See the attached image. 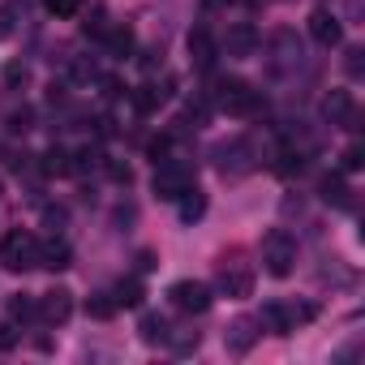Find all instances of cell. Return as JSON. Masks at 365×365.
Wrapping results in <instances>:
<instances>
[{
  "label": "cell",
  "instance_id": "25",
  "mask_svg": "<svg viewBox=\"0 0 365 365\" xmlns=\"http://www.w3.org/2000/svg\"><path fill=\"white\" fill-rule=\"evenodd\" d=\"M43 9L52 18H78L82 14V0H43Z\"/></svg>",
  "mask_w": 365,
  "mask_h": 365
},
{
  "label": "cell",
  "instance_id": "21",
  "mask_svg": "<svg viewBox=\"0 0 365 365\" xmlns=\"http://www.w3.org/2000/svg\"><path fill=\"white\" fill-rule=\"evenodd\" d=\"M9 318H14V322H35V318H39V297L18 292V297L9 301Z\"/></svg>",
  "mask_w": 365,
  "mask_h": 365
},
{
  "label": "cell",
  "instance_id": "16",
  "mask_svg": "<svg viewBox=\"0 0 365 365\" xmlns=\"http://www.w3.org/2000/svg\"><path fill=\"white\" fill-rule=\"evenodd\" d=\"M163 99H168V86H155V82H146V86H138V91H133V108H138L142 116L159 112V108H163Z\"/></svg>",
  "mask_w": 365,
  "mask_h": 365
},
{
  "label": "cell",
  "instance_id": "17",
  "mask_svg": "<svg viewBox=\"0 0 365 365\" xmlns=\"http://www.w3.org/2000/svg\"><path fill=\"white\" fill-rule=\"evenodd\" d=\"M176 207H180V220H185V224H194V220H202V215H207V194L190 185L185 194L176 198Z\"/></svg>",
  "mask_w": 365,
  "mask_h": 365
},
{
  "label": "cell",
  "instance_id": "8",
  "mask_svg": "<svg viewBox=\"0 0 365 365\" xmlns=\"http://www.w3.org/2000/svg\"><path fill=\"white\" fill-rule=\"evenodd\" d=\"M309 35H314L318 48H339L344 43V26H339V18L331 9H314L309 14Z\"/></svg>",
  "mask_w": 365,
  "mask_h": 365
},
{
  "label": "cell",
  "instance_id": "20",
  "mask_svg": "<svg viewBox=\"0 0 365 365\" xmlns=\"http://www.w3.org/2000/svg\"><path fill=\"white\" fill-rule=\"evenodd\" d=\"M142 297H146V292H142V279H120V284L112 288V301H116V305H125V309H138V305H142Z\"/></svg>",
  "mask_w": 365,
  "mask_h": 365
},
{
  "label": "cell",
  "instance_id": "33",
  "mask_svg": "<svg viewBox=\"0 0 365 365\" xmlns=\"http://www.w3.org/2000/svg\"><path fill=\"white\" fill-rule=\"evenodd\" d=\"M5 82H9V86H26V82H31V69H26V65H9V69H5Z\"/></svg>",
  "mask_w": 365,
  "mask_h": 365
},
{
  "label": "cell",
  "instance_id": "14",
  "mask_svg": "<svg viewBox=\"0 0 365 365\" xmlns=\"http://www.w3.org/2000/svg\"><path fill=\"white\" fill-rule=\"evenodd\" d=\"M39 267H48V271H65V267H73V250H69L61 237L39 241Z\"/></svg>",
  "mask_w": 365,
  "mask_h": 365
},
{
  "label": "cell",
  "instance_id": "22",
  "mask_svg": "<svg viewBox=\"0 0 365 365\" xmlns=\"http://www.w3.org/2000/svg\"><path fill=\"white\" fill-rule=\"evenodd\" d=\"M103 43H108V52H112V56H129L138 39H133V31H129V26H112V31L103 35Z\"/></svg>",
  "mask_w": 365,
  "mask_h": 365
},
{
  "label": "cell",
  "instance_id": "27",
  "mask_svg": "<svg viewBox=\"0 0 365 365\" xmlns=\"http://www.w3.org/2000/svg\"><path fill=\"white\" fill-rule=\"evenodd\" d=\"M31 129H35V112H31V108L9 112V133H31Z\"/></svg>",
  "mask_w": 365,
  "mask_h": 365
},
{
  "label": "cell",
  "instance_id": "11",
  "mask_svg": "<svg viewBox=\"0 0 365 365\" xmlns=\"http://www.w3.org/2000/svg\"><path fill=\"white\" fill-rule=\"evenodd\" d=\"M190 61H194V69H215V61H220V43L211 39V31L207 26H198V31H190Z\"/></svg>",
  "mask_w": 365,
  "mask_h": 365
},
{
  "label": "cell",
  "instance_id": "31",
  "mask_svg": "<svg viewBox=\"0 0 365 365\" xmlns=\"http://www.w3.org/2000/svg\"><path fill=\"white\" fill-rule=\"evenodd\" d=\"M65 220H69V215H65V207H43V224H48L52 232H61V228H65Z\"/></svg>",
  "mask_w": 365,
  "mask_h": 365
},
{
  "label": "cell",
  "instance_id": "10",
  "mask_svg": "<svg viewBox=\"0 0 365 365\" xmlns=\"http://www.w3.org/2000/svg\"><path fill=\"white\" fill-rule=\"evenodd\" d=\"M69 314H73V292L69 288H52V292L39 297V318L43 322L61 327V322H69Z\"/></svg>",
  "mask_w": 365,
  "mask_h": 365
},
{
  "label": "cell",
  "instance_id": "34",
  "mask_svg": "<svg viewBox=\"0 0 365 365\" xmlns=\"http://www.w3.org/2000/svg\"><path fill=\"white\" fill-rule=\"evenodd\" d=\"M99 91H103V99H120V95H125L120 78H99Z\"/></svg>",
  "mask_w": 365,
  "mask_h": 365
},
{
  "label": "cell",
  "instance_id": "2",
  "mask_svg": "<svg viewBox=\"0 0 365 365\" xmlns=\"http://www.w3.org/2000/svg\"><path fill=\"white\" fill-rule=\"evenodd\" d=\"M215 103H220L228 116H254V112L262 108V95H258L250 82H241V78H220V82H215Z\"/></svg>",
  "mask_w": 365,
  "mask_h": 365
},
{
  "label": "cell",
  "instance_id": "29",
  "mask_svg": "<svg viewBox=\"0 0 365 365\" xmlns=\"http://www.w3.org/2000/svg\"><path fill=\"white\" fill-rule=\"evenodd\" d=\"M361 163H365V150H361V146L352 142V146H348V150L339 155V168H344V172H361Z\"/></svg>",
  "mask_w": 365,
  "mask_h": 365
},
{
  "label": "cell",
  "instance_id": "7",
  "mask_svg": "<svg viewBox=\"0 0 365 365\" xmlns=\"http://www.w3.org/2000/svg\"><path fill=\"white\" fill-rule=\"evenodd\" d=\"M215 155H220V172H224V176H245V172L254 168V150H250V142H245V138L224 142Z\"/></svg>",
  "mask_w": 365,
  "mask_h": 365
},
{
  "label": "cell",
  "instance_id": "18",
  "mask_svg": "<svg viewBox=\"0 0 365 365\" xmlns=\"http://www.w3.org/2000/svg\"><path fill=\"white\" fill-rule=\"evenodd\" d=\"M138 335H142L146 344H168L172 327H168V318H163V314H142V322H138Z\"/></svg>",
  "mask_w": 365,
  "mask_h": 365
},
{
  "label": "cell",
  "instance_id": "26",
  "mask_svg": "<svg viewBox=\"0 0 365 365\" xmlns=\"http://www.w3.org/2000/svg\"><path fill=\"white\" fill-rule=\"evenodd\" d=\"M168 344H172V348H176L180 356H185V352H194V348L202 344V335H198V331H180V335L172 331V335H168Z\"/></svg>",
  "mask_w": 365,
  "mask_h": 365
},
{
  "label": "cell",
  "instance_id": "37",
  "mask_svg": "<svg viewBox=\"0 0 365 365\" xmlns=\"http://www.w3.org/2000/svg\"><path fill=\"white\" fill-rule=\"evenodd\" d=\"M168 146H172L168 138H155V142H150L146 150H150V159H155V163H163V159H168Z\"/></svg>",
  "mask_w": 365,
  "mask_h": 365
},
{
  "label": "cell",
  "instance_id": "23",
  "mask_svg": "<svg viewBox=\"0 0 365 365\" xmlns=\"http://www.w3.org/2000/svg\"><path fill=\"white\" fill-rule=\"evenodd\" d=\"M262 322H267L275 335H288V331H292V322H288V309H284V305H262Z\"/></svg>",
  "mask_w": 365,
  "mask_h": 365
},
{
  "label": "cell",
  "instance_id": "4",
  "mask_svg": "<svg viewBox=\"0 0 365 365\" xmlns=\"http://www.w3.org/2000/svg\"><path fill=\"white\" fill-rule=\"evenodd\" d=\"M155 198H163V202H176L180 194H185L190 185H194V176H190V168L185 163H172V159H163V163H155Z\"/></svg>",
  "mask_w": 365,
  "mask_h": 365
},
{
  "label": "cell",
  "instance_id": "19",
  "mask_svg": "<svg viewBox=\"0 0 365 365\" xmlns=\"http://www.w3.org/2000/svg\"><path fill=\"white\" fill-rule=\"evenodd\" d=\"M318 198L331 202V207H348V202H352V198H348V185H344V176H322V180H318Z\"/></svg>",
  "mask_w": 365,
  "mask_h": 365
},
{
  "label": "cell",
  "instance_id": "1",
  "mask_svg": "<svg viewBox=\"0 0 365 365\" xmlns=\"http://www.w3.org/2000/svg\"><path fill=\"white\" fill-rule=\"evenodd\" d=\"M0 267L5 271H35L39 267V237H31L26 228H14L0 237Z\"/></svg>",
  "mask_w": 365,
  "mask_h": 365
},
{
  "label": "cell",
  "instance_id": "32",
  "mask_svg": "<svg viewBox=\"0 0 365 365\" xmlns=\"http://www.w3.org/2000/svg\"><path fill=\"white\" fill-rule=\"evenodd\" d=\"M18 348V331H14V322H0V352H14Z\"/></svg>",
  "mask_w": 365,
  "mask_h": 365
},
{
  "label": "cell",
  "instance_id": "13",
  "mask_svg": "<svg viewBox=\"0 0 365 365\" xmlns=\"http://www.w3.org/2000/svg\"><path fill=\"white\" fill-rule=\"evenodd\" d=\"M254 327H258L254 318H237V322L224 331V344H228V352H232V356H241V352H250V348H254V339H258V331H254Z\"/></svg>",
  "mask_w": 365,
  "mask_h": 365
},
{
  "label": "cell",
  "instance_id": "35",
  "mask_svg": "<svg viewBox=\"0 0 365 365\" xmlns=\"http://www.w3.org/2000/svg\"><path fill=\"white\" fill-rule=\"evenodd\" d=\"M14 35V5H0V39Z\"/></svg>",
  "mask_w": 365,
  "mask_h": 365
},
{
  "label": "cell",
  "instance_id": "38",
  "mask_svg": "<svg viewBox=\"0 0 365 365\" xmlns=\"http://www.w3.org/2000/svg\"><path fill=\"white\" fill-rule=\"evenodd\" d=\"M108 172H112V180H120V185H129V180H133L129 163H108Z\"/></svg>",
  "mask_w": 365,
  "mask_h": 365
},
{
  "label": "cell",
  "instance_id": "15",
  "mask_svg": "<svg viewBox=\"0 0 365 365\" xmlns=\"http://www.w3.org/2000/svg\"><path fill=\"white\" fill-rule=\"evenodd\" d=\"M39 172H43V176H69V172H73V155H69L65 146H48L43 159H39Z\"/></svg>",
  "mask_w": 365,
  "mask_h": 365
},
{
  "label": "cell",
  "instance_id": "9",
  "mask_svg": "<svg viewBox=\"0 0 365 365\" xmlns=\"http://www.w3.org/2000/svg\"><path fill=\"white\" fill-rule=\"evenodd\" d=\"M322 112H327L331 125L356 129V99H352V91H331V95L322 99Z\"/></svg>",
  "mask_w": 365,
  "mask_h": 365
},
{
  "label": "cell",
  "instance_id": "12",
  "mask_svg": "<svg viewBox=\"0 0 365 365\" xmlns=\"http://www.w3.org/2000/svg\"><path fill=\"white\" fill-rule=\"evenodd\" d=\"M220 292L224 297H232V301H241V297H250L254 292V271H245V267H224L220 271Z\"/></svg>",
  "mask_w": 365,
  "mask_h": 365
},
{
  "label": "cell",
  "instance_id": "28",
  "mask_svg": "<svg viewBox=\"0 0 365 365\" xmlns=\"http://www.w3.org/2000/svg\"><path fill=\"white\" fill-rule=\"evenodd\" d=\"M91 318H112L116 314V301H112V292H99V297H91Z\"/></svg>",
  "mask_w": 365,
  "mask_h": 365
},
{
  "label": "cell",
  "instance_id": "24",
  "mask_svg": "<svg viewBox=\"0 0 365 365\" xmlns=\"http://www.w3.org/2000/svg\"><path fill=\"white\" fill-rule=\"evenodd\" d=\"M95 168H103V150L99 146H82L73 155V172H95Z\"/></svg>",
  "mask_w": 365,
  "mask_h": 365
},
{
  "label": "cell",
  "instance_id": "30",
  "mask_svg": "<svg viewBox=\"0 0 365 365\" xmlns=\"http://www.w3.org/2000/svg\"><path fill=\"white\" fill-rule=\"evenodd\" d=\"M365 52L361 48H348V61H344V69H348V78H361L365 73V61H361Z\"/></svg>",
  "mask_w": 365,
  "mask_h": 365
},
{
  "label": "cell",
  "instance_id": "36",
  "mask_svg": "<svg viewBox=\"0 0 365 365\" xmlns=\"http://www.w3.org/2000/svg\"><path fill=\"white\" fill-rule=\"evenodd\" d=\"M108 31H112V26H108V22H103V14H95V18H91V22H86V35H91V39H103V35H108Z\"/></svg>",
  "mask_w": 365,
  "mask_h": 365
},
{
  "label": "cell",
  "instance_id": "6",
  "mask_svg": "<svg viewBox=\"0 0 365 365\" xmlns=\"http://www.w3.org/2000/svg\"><path fill=\"white\" fill-rule=\"evenodd\" d=\"M258 43H262V39H258V31H254L250 22H232L220 52H228L232 61H250V56H258Z\"/></svg>",
  "mask_w": 365,
  "mask_h": 365
},
{
  "label": "cell",
  "instance_id": "3",
  "mask_svg": "<svg viewBox=\"0 0 365 365\" xmlns=\"http://www.w3.org/2000/svg\"><path fill=\"white\" fill-rule=\"evenodd\" d=\"M262 262H267V271H271L275 279L292 275V267H297V241H292L284 228H271V232L262 237Z\"/></svg>",
  "mask_w": 365,
  "mask_h": 365
},
{
  "label": "cell",
  "instance_id": "39",
  "mask_svg": "<svg viewBox=\"0 0 365 365\" xmlns=\"http://www.w3.org/2000/svg\"><path fill=\"white\" fill-rule=\"evenodd\" d=\"M155 267H159V262H155V254H150V250H142V254H138V271H155Z\"/></svg>",
  "mask_w": 365,
  "mask_h": 365
},
{
  "label": "cell",
  "instance_id": "5",
  "mask_svg": "<svg viewBox=\"0 0 365 365\" xmlns=\"http://www.w3.org/2000/svg\"><path fill=\"white\" fill-rule=\"evenodd\" d=\"M168 301L180 309V314H207L211 309V288L198 284V279H176L168 288Z\"/></svg>",
  "mask_w": 365,
  "mask_h": 365
}]
</instances>
